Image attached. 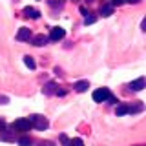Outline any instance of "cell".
I'll return each mask as SVG.
<instances>
[{
	"instance_id": "cell-22",
	"label": "cell",
	"mask_w": 146,
	"mask_h": 146,
	"mask_svg": "<svg viewBox=\"0 0 146 146\" xmlns=\"http://www.w3.org/2000/svg\"><path fill=\"white\" fill-rule=\"evenodd\" d=\"M122 2H124V0H113V2H111V6H121Z\"/></svg>"
},
{
	"instance_id": "cell-19",
	"label": "cell",
	"mask_w": 146,
	"mask_h": 146,
	"mask_svg": "<svg viewBox=\"0 0 146 146\" xmlns=\"http://www.w3.org/2000/svg\"><path fill=\"white\" fill-rule=\"evenodd\" d=\"M62 2H64V0H48V4H49L51 7H58V6H62Z\"/></svg>"
},
{
	"instance_id": "cell-4",
	"label": "cell",
	"mask_w": 146,
	"mask_h": 146,
	"mask_svg": "<svg viewBox=\"0 0 146 146\" xmlns=\"http://www.w3.org/2000/svg\"><path fill=\"white\" fill-rule=\"evenodd\" d=\"M64 35H66L64 27L57 26V27H53V29H51V33H49V40H60V38H64Z\"/></svg>"
},
{
	"instance_id": "cell-13",
	"label": "cell",
	"mask_w": 146,
	"mask_h": 146,
	"mask_svg": "<svg viewBox=\"0 0 146 146\" xmlns=\"http://www.w3.org/2000/svg\"><path fill=\"white\" fill-rule=\"evenodd\" d=\"M17 143H18V146H31V144H33V141H31V137L22 135V137H18V139H17Z\"/></svg>"
},
{
	"instance_id": "cell-3",
	"label": "cell",
	"mask_w": 146,
	"mask_h": 146,
	"mask_svg": "<svg viewBox=\"0 0 146 146\" xmlns=\"http://www.w3.org/2000/svg\"><path fill=\"white\" fill-rule=\"evenodd\" d=\"M29 128H33L29 119H18V121L13 122V130H17V131H27Z\"/></svg>"
},
{
	"instance_id": "cell-9",
	"label": "cell",
	"mask_w": 146,
	"mask_h": 146,
	"mask_svg": "<svg viewBox=\"0 0 146 146\" xmlns=\"http://www.w3.org/2000/svg\"><path fill=\"white\" fill-rule=\"evenodd\" d=\"M99 13H100L102 17L113 15V6H111V4H102V6H100V9H99Z\"/></svg>"
},
{
	"instance_id": "cell-5",
	"label": "cell",
	"mask_w": 146,
	"mask_h": 146,
	"mask_svg": "<svg viewBox=\"0 0 146 146\" xmlns=\"http://www.w3.org/2000/svg\"><path fill=\"white\" fill-rule=\"evenodd\" d=\"M130 88L133 90V91H141L143 88H146V79H144V77H139V79L131 80L130 82Z\"/></svg>"
},
{
	"instance_id": "cell-21",
	"label": "cell",
	"mask_w": 146,
	"mask_h": 146,
	"mask_svg": "<svg viewBox=\"0 0 146 146\" xmlns=\"http://www.w3.org/2000/svg\"><path fill=\"white\" fill-rule=\"evenodd\" d=\"M7 97H4V95H0V104H7Z\"/></svg>"
},
{
	"instance_id": "cell-20",
	"label": "cell",
	"mask_w": 146,
	"mask_h": 146,
	"mask_svg": "<svg viewBox=\"0 0 146 146\" xmlns=\"http://www.w3.org/2000/svg\"><path fill=\"white\" fill-rule=\"evenodd\" d=\"M60 141H62V143H64V144H66V146H68V144H70V141H68V137H66V135H60Z\"/></svg>"
},
{
	"instance_id": "cell-16",
	"label": "cell",
	"mask_w": 146,
	"mask_h": 146,
	"mask_svg": "<svg viewBox=\"0 0 146 146\" xmlns=\"http://www.w3.org/2000/svg\"><path fill=\"white\" fill-rule=\"evenodd\" d=\"M143 108L144 106L139 102V104H135V106H130V111H128V113H139V111H143Z\"/></svg>"
},
{
	"instance_id": "cell-14",
	"label": "cell",
	"mask_w": 146,
	"mask_h": 146,
	"mask_svg": "<svg viewBox=\"0 0 146 146\" xmlns=\"http://www.w3.org/2000/svg\"><path fill=\"white\" fill-rule=\"evenodd\" d=\"M55 88H57V86H55V82H48V84H46L44 86V93L46 95H53V93H57V90H55Z\"/></svg>"
},
{
	"instance_id": "cell-24",
	"label": "cell",
	"mask_w": 146,
	"mask_h": 146,
	"mask_svg": "<svg viewBox=\"0 0 146 146\" xmlns=\"http://www.w3.org/2000/svg\"><path fill=\"white\" fill-rule=\"evenodd\" d=\"M42 146H55L53 143H49V141H46V143H42Z\"/></svg>"
},
{
	"instance_id": "cell-1",
	"label": "cell",
	"mask_w": 146,
	"mask_h": 146,
	"mask_svg": "<svg viewBox=\"0 0 146 146\" xmlns=\"http://www.w3.org/2000/svg\"><path fill=\"white\" fill-rule=\"evenodd\" d=\"M29 122H31V126H33V128H36V130H40V131L48 130V126H49L48 119L42 117V115H31L29 117Z\"/></svg>"
},
{
	"instance_id": "cell-23",
	"label": "cell",
	"mask_w": 146,
	"mask_h": 146,
	"mask_svg": "<svg viewBox=\"0 0 146 146\" xmlns=\"http://www.w3.org/2000/svg\"><path fill=\"white\" fill-rule=\"evenodd\" d=\"M4 128H6V122H4V121H2V119H0V131H2V130H4Z\"/></svg>"
},
{
	"instance_id": "cell-15",
	"label": "cell",
	"mask_w": 146,
	"mask_h": 146,
	"mask_svg": "<svg viewBox=\"0 0 146 146\" xmlns=\"http://www.w3.org/2000/svg\"><path fill=\"white\" fill-rule=\"evenodd\" d=\"M24 64L27 68H29V70H35L36 68V64H35V60H33V57H29V55H26L24 57Z\"/></svg>"
},
{
	"instance_id": "cell-25",
	"label": "cell",
	"mask_w": 146,
	"mask_h": 146,
	"mask_svg": "<svg viewBox=\"0 0 146 146\" xmlns=\"http://www.w3.org/2000/svg\"><path fill=\"white\" fill-rule=\"evenodd\" d=\"M124 2H130V4H137L139 0H124Z\"/></svg>"
},
{
	"instance_id": "cell-26",
	"label": "cell",
	"mask_w": 146,
	"mask_h": 146,
	"mask_svg": "<svg viewBox=\"0 0 146 146\" xmlns=\"http://www.w3.org/2000/svg\"><path fill=\"white\" fill-rule=\"evenodd\" d=\"M141 26H143V29L146 31V18H144V20H143V24H141Z\"/></svg>"
},
{
	"instance_id": "cell-7",
	"label": "cell",
	"mask_w": 146,
	"mask_h": 146,
	"mask_svg": "<svg viewBox=\"0 0 146 146\" xmlns=\"http://www.w3.org/2000/svg\"><path fill=\"white\" fill-rule=\"evenodd\" d=\"M48 36H46V35H36V36H33V38H31V44H33V46H38V48H40V46H46V44H48Z\"/></svg>"
},
{
	"instance_id": "cell-17",
	"label": "cell",
	"mask_w": 146,
	"mask_h": 146,
	"mask_svg": "<svg viewBox=\"0 0 146 146\" xmlns=\"http://www.w3.org/2000/svg\"><path fill=\"white\" fill-rule=\"evenodd\" d=\"M95 20H97V18H95L93 15H91V13H88V15H86V18H84L86 26H88V24H95Z\"/></svg>"
},
{
	"instance_id": "cell-18",
	"label": "cell",
	"mask_w": 146,
	"mask_h": 146,
	"mask_svg": "<svg viewBox=\"0 0 146 146\" xmlns=\"http://www.w3.org/2000/svg\"><path fill=\"white\" fill-rule=\"evenodd\" d=\"M68 146H84V143H82V139H71Z\"/></svg>"
},
{
	"instance_id": "cell-12",
	"label": "cell",
	"mask_w": 146,
	"mask_h": 146,
	"mask_svg": "<svg viewBox=\"0 0 146 146\" xmlns=\"http://www.w3.org/2000/svg\"><path fill=\"white\" fill-rule=\"evenodd\" d=\"M73 88L82 93V91H86V90L90 88V82L88 80H79V82H75V86H73Z\"/></svg>"
},
{
	"instance_id": "cell-6",
	"label": "cell",
	"mask_w": 146,
	"mask_h": 146,
	"mask_svg": "<svg viewBox=\"0 0 146 146\" xmlns=\"http://www.w3.org/2000/svg\"><path fill=\"white\" fill-rule=\"evenodd\" d=\"M31 38V29H27V27H20L17 33V40H20V42H26V40Z\"/></svg>"
},
{
	"instance_id": "cell-11",
	"label": "cell",
	"mask_w": 146,
	"mask_h": 146,
	"mask_svg": "<svg viewBox=\"0 0 146 146\" xmlns=\"http://www.w3.org/2000/svg\"><path fill=\"white\" fill-rule=\"evenodd\" d=\"M128 111H130V106H128V104H117V108H115V113H117V117H122V115H126Z\"/></svg>"
},
{
	"instance_id": "cell-8",
	"label": "cell",
	"mask_w": 146,
	"mask_h": 146,
	"mask_svg": "<svg viewBox=\"0 0 146 146\" xmlns=\"http://www.w3.org/2000/svg\"><path fill=\"white\" fill-rule=\"evenodd\" d=\"M24 17H27V18H38L40 17V11L38 9H35V7H24Z\"/></svg>"
},
{
	"instance_id": "cell-2",
	"label": "cell",
	"mask_w": 146,
	"mask_h": 146,
	"mask_svg": "<svg viewBox=\"0 0 146 146\" xmlns=\"http://www.w3.org/2000/svg\"><path fill=\"white\" fill-rule=\"evenodd\" d=\"M110 90L108 88H100V90H95L93 91V100L95 102H104V100H108L110 99Z\"/></svg>"
},
{
	"instance_id": "cell-10",
	"label": "cell",
	"mask_w": 146,
	"mask_h": 146,
	"mask_svg": "<svg viewBox=\"0 0 146 146\" xmlns=\"http://www.w3.org/2000/svg\"><path fill=\"white\" fill-rule=\"evenodd\" d=\"M0 139H2V141H15V131L6 130V128H4L2 133H0Z\"/></svg>"
}]
</instances>
